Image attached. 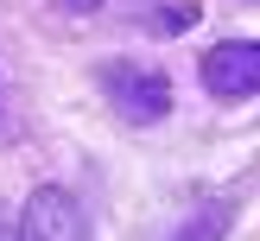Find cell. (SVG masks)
Returning <instances> with one entry per match:
<instances>
[{
  "label": "cell",
  "instance_id": "6da1fadb",
  "mask_svg": "<svg viewBox=\"0 0 260 241\" xmlns=\"http://www.w3.org/2000/svg\"><path fill=\"white\" fill-rule=\"evenodd\" d=\"M102 89H108V101L121 108V121H134V127L165 121V108H172V83H165L159 70H146V63H108V70H102Z\"/></svg>",
  "mask_w": 260,
  "mask_h": 241
},
{
  "label": "cell",
  "instance_id": "7a4b0ae2",
  "mask_svg": "<svg viewBox=\"0 0 260 241\" xmlns=\"http://www.w3.org/2000/svg\"><path fill=\"white\" fill-rule=\"evenodd\" d=\"M19 241H89V216L70 190L45 184V190H32V203L19 216Z\"/></svg>",
  "mask_w": 260,
  "mask_h": 241
},
{
  "label": "cell",
  "instance_id": "3957f363",
  "mask_svg": "<svg viewBox=\"0 0 260 241\" xmlns=\"http://www.w3.org/2000/svg\"><path fill=\"white\" fill-rule=\"evenodd\" d=\"M203 89L216 101H241L260 95V38H229L203 57Z\"/></svg>",
  "mask_w": 260,
  "mask_h": 241
},
{
  "label": "cell",
  "instance_id": "277c9868",
  "mask_svg": "<svg viewBox=\"0 0 260 241\" xmlns=\"http://www.w3.org/2000/svg\"><path fill=\"white\" fill-rule=\"evenodd\" d=\"M63 7H70V13H95L102 0H63Z\"/></svg>",
  "mask_w": 260,
  "mask_h": 241
},
{
  "label": "cell",
  "instance_id": "5b68a950",
  "mask_svg": "<svg viewBox=\"0 0 260 241\" xmlns=\"http://www.w3.org/2000/svg\"><path fill=\"white\" fill-rule=\"evenodd\" d=\"M0 241H19V235H7V216H0Z\"/></svg>",
  "mask_w": 260,
  "mask_h": 241
}]
</instances>
